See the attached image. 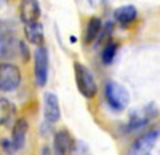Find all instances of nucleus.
Wrapping results in <instances>:
<instances>
[{"instance_id":"nucleus-1","label":"nucleus","mask_w":160,"mask_h":155,"mask_svg":"<svg viewBox=\"0 0 160 155\" xmlns=\"http://www.w3.org/2000/svg\"><path fill=\"white\" fill-rule=\"evenodd\" d=\"M74 74H75V83H77V90L80 91L83 98L91 99L95 98L98 93V85L96 80L93 77L91 70L82 62H75L74 64Z\"/></svg>"},{"instance_id":"nucleus-2","label":"nucleus","mask_w":160,"mask_h":155,"mask_svg":"<svg viewBox=\"0 0 160 155\" xmlns=\"http://www.w3.org/2000/svg\"><path fill=\"white\" fill-rule=\"evenodd\" d=\"M104 96H106V101H108V104L120 112V110H123L127 106H128V102H130V94L127 91V88L122 86L120 83L111 80L106 83L104 86Z\"/></svg>"},{"instance_id":"nucleus-3","label":"nucleus","mask_w":160,"mask_h":155,"mask_svg":"<svg viewBox=\"0 0 160 155\" xmlns=\"http://www.w3.org/2000/svg\"><path fill=\"white\" fill-rule=\"evenodd\" d=\"M21 83V70L13 62H0V91H15Z\"/></svg>"},{"instance_id":"nucleus-4","label":"nucleus","mask_w":160,"mask_h":155,"mask_svg":"<svg viewBox=\"0 0 160 155\" xmlns=\"http://www.w3.org/2000/svg\"><path fill=\"white\" fill-rule=\"evenodd\" d=\"M158 110L155 109L154 104H149L139 110H135L130 115V120L127 123V131L128 133H136L139 130H142L144 126H148L155 117H157Z\"/></svg>"},{"instance_id":"nucleus-5","label":"nucleus","mask_w":160,"mask_h":155,"mask_svg":"<svg viewBox=\"0 0 160 155\" xmlns=\"http://www.w3.org/2000/svg\"><path fill=\"white\" fill-rule=\"evenodd\" d=\"M160 136V130L158 128H151L146 133L139 134L128 150V155H148L149 150L154 147V144L157 143V139Z\"/></svg>"},{"instance_id":"nucleus-6","label":"nucleus","mask_w":160,"mask_h":155,"mask_svg":"<svg viewBox=\"0 0 160 155\" xmlns=\"http://www.w3.org/2000/svg\"><path fill=\"white\" fill-rule=\"evenodd\" d=\"M34 79L38 86H45L48 80V50L42 45L34 53Z\"/></svg>"},{"instance_id":"nucleus-7","label":"nucleus","mask_w":160,"mask_h":155,"mask_svg":"<svg viewBox=\"0 0 160 155\" xmlns=\"http://www.w3.org/2000/svg\"><path fill=\"white\" fill-rule=\"evenodd\" d=\"M28 131H29V123L26 119H18L15 122L11 128V147H13V152H16L19 149L24 147L26 144V138H28Z\"/></svg>"},{"instance_id":"nucleus-8","label":"nucleus","mask_w":160,"mask_h":155,"mask_svg":"<svg viewBox=\"0 0 160 155\" xmlns=\"http://www.w3.org/2000/svg\"><path fill=\"white\" fill-rule=\"evenodd\" d=\"M53 147H55V155H72L75 141L68 130H61L55 134Z\"/></svg>"},{"instance_id":"nucleus-9","label":"nucleus","mask_w":160,"mask_h":155,"mask_svg":"<svg viewBox=\"0 0 160 155\" xmlns=\"http://www.w3.org/2000/svg\"><path fill=\"white\" fill-rule=\"evenodd\" d=\"M42 10H40V3L38 0H21L19 3V18L24 24H31V22H37Z\"/></svg>"},{"instance_id":"nucleus-10","label":"nucleus","mask_w":160,"mask_h":155,"mask_svg":"<svg viewBox=\"0 0 160 155\" xmlns=\"http://www.w3.org/2000/svg\"><path fill=\"white\" fill-rule=\"evenodd\" d=\"M43 115L48 123H56L61 119V107L56 94L45 93L43 94Z\"/></svg>"},{"instance_id":"nucleus-11","label":"nucleus","mask_w":160,"mask_h":155,"mask_svg":"<svg viewBox=\"0 0 160 155\" xmlns=\"http://www.w3.org/2000/svg\"><path fill=\"white\" fill-rule=\"evenodd\" d=\"M18 46H19V40H16L13 34L2 35L0 37V59L16 56L18 55Z\"/></svg>"},{"instance_id":"nucleus-12","label":"nucleus","mask_w":160,"mask_h":155,"mask_svg":"<svg viewBox=\"0 0 160 155\" xmlns=\"http://www.w3.org/2000/svg\"><path fill=\"white\" fill-rule=\"evenodd\" d=\"M24 35L28 38V42L35 45V46H42L43 45V26L37 22H31V24H24Z\"/></svg>"},{"instance_id":"nucleus-13","label":"nucleus","mask_w":160,"mask_h":155,"mask_svg":"<svg viewBox=\"0 0 160 155\" xmlns=\"http://www.w3.org/2000/svg\"><path fill=\"white\" fill-rule=\"evenodd\" d=\"M114 18L118 24L122 26H130L136 21L138 18V10L133 7V5H123V7H118L114 11Z\"/></svg>"},{"instance_id":"nucleus-14","label":"nucleus","mask_w":160,"mask_h":155,"mask_svg":"<svg viewBox=\"0 0 160 155\" xmlns=\"http://www.w3.org/2000/svg\"><path fill=\"white\" fill-rule=\"evenodd\" d=\"M102 32V21L98 18V16H93L88 19L87 22V27H85V34H83V42L85 45H90L96 40V38H99Z\"/></svg>"},{"instance_id":"nucleus-15","label":"nucleus","mask_w":160,"mask_h":155,"mask_svg":"<svg viewBox=\"0 0 160 155\" xmlns=\"http://www.w3.org/2000/svg\"><path fill=\"white\" fill-rule=\"evenodd\" d=\"M16 114V107L13 102H10L5 98H0V126L8 125Z\"/></svg>"},{"instance_id":"nucleus-16","label":"nucleus","mask_w":160,"mask_h":155,"mask_svg":"<svg viewBox=\"0 0 160 155\" xmlns=\"http://www.w3.org/2000/svg\"><path fill=\"white\" fill-rule=\"evenodd\" d=\"M117 50H118V43L117 42H108V43H106L102 51H101V61H102V64H106V66L112 64V61L115 59V55H117Z\"/></svg>"},{"instance_id":"nucleus-17","label":"nucleus","mask_w":160,"mask_h":155,"mask_svg":"<svg viewBox=\"0 0 160 155\" xmlns=\"http://www.w3.org/2000/svg\"><path fill=\"white\" fill-rule=\"evenodd\" d=\"M18 55L21 56V59L26 62L29 59V48H28V45H26L24 42H19V46H18Z\"/></svg>"},{"instance_id":"nucleus-18","label":"nucleus","mask_w":160,"mask_h":155,"mask_svg":"<svg viewBox=\"0 0 160 155\" xmlns=\"http://www.w3.org/2000/svg\"><path fill=\"white\" fill-rule=\"evenodd\" d=\"M13 31H15V29H13V26L8 21H0V37L13 34Z\"/></svg>"},{"instance_id":"nucleus-19","label":"nucleus","mask_w":160,"mask_h":155,"mask_svg":"<svg viewBox=\"0 0 160 155\" xmlns=\"http://www.w3.org/2000/svg\"><path fill=\"white\" fill-rule=\"evenodd\" d=\"M42 155H51V150H50V149L45 146V147L42 149Z\"/></svg>"},{"instance_id":"nucleus-20","label":"nucleus","mask_w":160,"mask_h":155,"mask_svg":"<svg viewBox=\"0 0 160 155\" xmlns=\"http://www.w3.org/2000/svg\"><path fill=\"white\" fill-rule=\"evenodd\" d=\"M5 2H7V0H0V8L3 7V3H5Z\"/></svg>"},{"instance_id":"nucleus-21","label":"nucleus","mask_w":160,"mask_h":155,"mask_svg":"<svg viewBox=\"0 0 160 155\" xmlns=\"http://www.w3.org/2000/svg\"><path fill=\"white\" fill-rule=\"evenodd\" d=\"M148 155H149V153H148Z\"/></svg>"}]
</instances>
